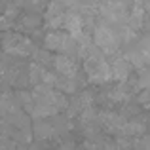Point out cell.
Wrapping results in <instances>:
<instances>
[{
    "label": "cell",
    "mask_w": 150,
    "mask_h": 150,
    "mask_svg": "<svg viewBox=\"0 0 150 150\" xmlns=\"http://www.w3.org/2000/svg\"><path fill=\"white\" fill-rule=\"evenodd\" d=\"M59 150H82V148H78V146H74V144H70V143H67V144H63Z\"/></svg>",
    "instance_id": "2e32d148"
},
{
    "label": "cell",
    "mask_w": 150,
    "mask_h": 150,
    "mask_svg": "<svg viewBox=\"0 0 150 150\" xmlns=\"http://www.w3.org/2000/svg\"><path fill=\"white\" fill-rule=\"evenodd\" d=\"M88 150H116V148H112L106 143H91V144H88Z\"/></svg>",
    "instance_id": "5bb4252c"
},
{
    "label": "cell",
    "mask_w": 150,
    "mask_h": 150,
    "mask_svg": "<svg viewBox=\"0 0 150 150\" xmlns=\"http://www.w3.org/2000/svg\"><path fill=\"white\" fill-rule=\"evenodd\" d=\"M99 122H101V125L108 133H116V135H120L122 127H124V124L127 120H125L124 116H120L118 112H110V110H106V112L99 114Z\"/></svg>",
    "instance_id": "ba28073f"
},
{
    "label": "cell",
    "mask_w": 150,
    "mask_h": 150,
    "mask_svg": "<svg viewBox=\"0 0 150 150\" xmlns=\"http://www.w3.org/2000/svg\"><path fill=\"white\" fill-rule=\"evenodd\" d=\"M139 150H150V137H143L139 141Z\"/></svg>",
    "instance_id": "9a60e30c"
},
{
    "label": "cell",
    "mask_w": 150,
    "mask_h": 150,
    "mask_svg": "<svg viewBox=\"0 0 150 150\" xmlns=\"http://www.w3.org/2000/svg\"><path fill=\"white\" fill-rule=\"evenodd\" d=\"M137 88L141 89H150V67L139 70V76H137Z\"/></svg>",
    "instance_id": "4fadbf2b"
},
{
    "label": "cell",
    "mask_w": 150,
    "mask_h": 150,
    "mask_svg": "<svg viewBox=\"0 0 150 150\" xmlns=\"http://www.w3.org/2000/svg\"><path fill=\"white\" fill-rule=\"evenodd\" d=\"M80 55L84 57V70L88 74V80L91 84H106L112 80L110 76V63L105 61L103 51L95 48V44L80 46Z\"/></svg>",
    "instance_id": "6da1fadb"
},
{
    "label": "cell",
    "mask_w": 150,
    "mask_h": 150,
    "mask_svg": "<svg viewBox=\"0 0 150 150\" xmlns=\"http://www.w3.org/2000/svg\"><path fill=\"white\" fill-rule=\"evenodd\" d=\"M0 42H2V48L6 50L8 53L19 55V57H27V55H30V53L36 51L34 46H33V42H30L27 36L19 34V33H6V34H2Z\"/></svg>",
    "instance_id": "277c9868"
},
{
    "label": "cell",
    "mask_w": 150,
    "mask_h": 150,
    "mask_svg": "<svg viewBox=\"0 0 150 150\" xmlns=\"http://www.w3.org/2000/svg\"><path fill=\"white\" fill-rule=\"evenodd\" d=\"M93 44L99 48L103 53H114L118 51L120 44H124L120 38L116 25H108V23H101L93 29Z\"/></svg>",
    "instance_id": "3957f363"
},
{
    "label": "cell",
    "mask_w": 150,
    "mask_h": 150,
    "mask_svg": "<svg viewBox=\"0 0 150 150\" xmlns=\"http://www.w3.org/2000/svg\"><path fill=\"white\" fill-rule=\"evenodd\" d=\"M131 97V91H127V82L125 84H120L118 88L110 89L108 91V99L112 103H122V101H127Z\"/></svg>",
    "instance_id": "7c38bea8"
},
{
    "label": "cell",
    "mask_w": 150,
    "mask_h": 150,
    "mask_svg": "<svg viewBox=\"0 0 150 150\" xmlns=\"http://www.w3.org/2000/svg\"><path fill=\"white\" fill-rule=\"evenodd\" d=\"M143 2V10H144V13H150V0H141Z\"/></svg>",
    "instance_id": "e0dca14e"
},
{
    "label": "cell",
    "mask_w": 150,
    "mask_h": 150,
    "mask_svg": "<svg viewBox=\"0 0 150 150\" xmlns=\"http://www.w3.org/2000/svg\"><path fill=\"white\" fill-rule=\"evenodd\" d=\"M44 46L48 51H55L57 55L80 53V44L67 30H50L44 38Z\"/></svg>",
    "instance_id": "7a4b0ae2"
},
{
    "label": "cell",
    "mask_w": 150,
    "mask_h": 150,
    "mask_svg": "<svg viewBox=\"0 0 150 150\" xmlns=\"http://www.w3.org/2000/svg\"><path fill=\"white\" fill-rule=\"evenodd\" d=\"M53 67L63 78H76L78 76V63L72 55H55Z\"/></svg>",
    "instance_id": "8992f818"
},
{
    "label": "cell",
    "mask_w": 150,
    "mask_h": 150,
    "mask_svg": "<svg viewBox=\"0 0 150 150\" xmlns=\"http://www.w3.org/2000/svg\"><path fill=\"white\" fill-rule=\"evenodd\" d=\"M144 131H146V125H144L143 122H139V120H127L124 124V127H122V131H120V137L133 139V137L144 135Z\"/></svg>",
    "instance_id": "30bf717a"
},
{
    "label": "cell",
    "mask_w": 150,
    "mask_h": 150,
    "mask_svg": "<svg viewBox=\"0 0 150 150\" xmlns=\"http://www.w3.org/2000/svg\"><path fill=\"white\" fill-rule=\"evenodd\" d=\"M88 108H91V95L89 93H80L74 95L72 101L69 103V112L70 114H82Z\"/></svg>",
    "instance_id": "9c48e42d"
},
{
    "label": "cell",
    "mask_w": 150,
    "mask_h": 150,
    "mask_svg": "<svg viewBox=\"0 0 150 150\" xmlns=\"http://www.w3.org/2000/svg\"><path fill=\"white\" fill-rule=\"evenodd\" d=\"M125 59L131 63L135 69H144V67L150 65V34L139 38L131 48L125 53Z\"/></svg>",
    "instance_id": "5b68a950"
},
{
    "label": "cell",
    "mask_w": 150,
    "mask_h": 150,
    "mask_svg": "<svg viewBox=\"0 0 150 150\" xmlns=\"http://www.w3.org/2000/svg\"><path fill=\"white\" fill-rule=\"evenodd\" d=\"M53 133H55V125L53 124L44 122V120L34 122V137H38V139H50Z\"/></svg>",
    "instance_id": "8fae6325"
},
{
    "label": "cell",
    "mask_w": 150,
    "mask_h": 150,
    "mask_svg": "<svg viewBox=\"0 0 150 150\" xmlns=\"http://www.w3.org/2000/svg\"><path fill=\"white\" fill-rule=\"evenodd\" d=\"M131 70H133V65L125 57H116L110 63V76H112V80L120 82V84H125L129 80Z\"/></svg>",
    "instance_id": "52a82bcc"
}]
</instances>
